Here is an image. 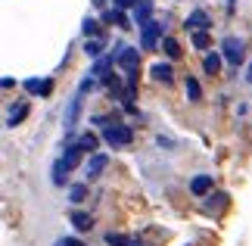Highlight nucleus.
<instances>
[{
  "label": "nucleus",
  "mask_w": 252,
  "mask_h": 246,
  "mask_svg": "<svg viewBox=\"0 0 252 246\" xmlns=\"http://www.w3.org/2000/svg\"><path fill=\"white\" fill-rule=\"evenodd\" d=\"M221 56H224V63L240 66V63L246 60V53H243V41H240V37H224V44H221Z\"/></svg>",
  "instance_id": "nucleus-2"
},
{
  "label": "nucleus",
  "mask_w": 252,
  "mask_h": 246,
  "mask_svg": "<svg viewBox=\"0 0 252 246\" xmlns=\"http://www.w3.org/2000/svg\"><path fill=\"white\" fill-rule=\"evenodd\" d=\"M81 150L84 153H96V146H100V141H96V134H81Z\"/></svg>",
  "instance_id": "nucleus-21"
},
{
  "label": "nucleus",
  "mask_w": 252,
  "mask_h": 246,
  "mask_svg": "<svg viewBox=\"0 0 252 246\" xmlns=\"http://www.w3.org/2000/svg\"><path fill=\"white\" fill-rule=\"evenodd\" d=\"M112 66H119V53H109V56H100V60L94 63V72L91 75H100V78H106L112 72Z\"/></svg>",
  "instance_id": "nucleus-8"
},
{
  "label": "nucleus",
  "mask_w": 252,
  "mask_h": 246,
  "mask_svg": "<svg viewBox=\"0 0 252 246\" xmlns=\"http://www.w3.org/2000/svg\"><path fill=\"white\" fill-rule=\"evenodd\" d=\"M25 87H28V94H41V97H47V94L53 91V81H34V78H32V81H25Z\"/></svg>",
  "instance_id": "nucleus-17"
},
{
  "label": "nucleus",
  "mask_w": 252,
  "mask_h": 246,
  "mask_svg": "<svg viewBox=\"0 0 252 246\" xmlns=\"http://www.w3.org/2000/svg\"><path fill=\"white\" fill-rule=\"evenodd\" d=\"M84 53L91 56V60H100V53H103V37H91V41H84Z\"/></svg>",
  "instance_id": "nucleus-18"
},
{
  "label": "nucleus",
  "mask_w": 252,
  "mask_h": 246,
  "mask_svg": "<svg viewBox=\"0 0 252 246\" xmlns=\"http://www.w3.org/2000/svg\"><path fill=\"white\" fill-rule=\"evenodd\" d=\"M65 181H69V165H65L63 159H56V162H53V184L63 187Z\"/></svg>",
  "instance_id": "nucleus-14"
},
{
  "label": "nucleus",
  "mask_w": 252,
  "mask_h": 246,
  "mask_svg": "<svg viewBox=\"0 0 252 246\" xmlns=\"http://www.w3.org/2000/svg\"><path fill=\"white\" fill-rule=\"evenodd\" d=\"M106 243H109V246H131V240L128 237H125V234H106Z\"/></svg>",
  "instance_id": "nucleus-25"
},
{
  "label": "nucleus",
  "mask_w": 252,
  "mask_h": 246,
  "mask_svg": "<svg viewBox=\"0 0 252 246\" xmlns=\"http://www.w3.org/2000/svg\"><path fill=\"white\" fill-rule=\"evenodd\" d=\"M84 196H87V184H75L72 190H69V200L78 206V203H84Z\"/></svg>",
  "instance_id": "nucleus-24"
},
{
  "label": "nucleus",
  "mask_w": 252,
  "mask_h": 246,
  "mask_svg": "<svg viewBox=\"0 0 252 246\" xmlns=\"http://www.w3.org/2000/svg\"><path fill=\"white\" fill-rule=\"evenodd\" d=\"M184 87H187V97H190V103H199L202 100V87H199V81L193 75H187V81H184Z\"/></svg>",
  "instance_id": "nucleus-15"
},
{
  "label": "nucleus",
  "mask_w": 252,
  "mask_h": 246,
  "mask_svg": "<svg viewBox=\"0 0 252 246\" xmlns=\"http://www.w3.org/2000/svg\"><path fill=\"white\" fill-rule=\"evenodd\" d=\"M190 41H193V47H196V50H209V47H212V37H209L206 32H193Z\"/></svg>",
  "instance_id": "nucleus-19"
},
{
  "label": "nucleus",
  "mask_w": 252,
  "mask_h": 246,
  "mask_svg": "<svg viewBox=\"0 0 252 246\" xmlns=\"http://www.w3.org/2000/svg\"><path fill=\"white\" fill-rule=\"evenodd\" d=\"M153 78H156V81H162V84H171V81H174V72H171L168 63H156V66H153Z\"/></svg>",
  "instance_id": "nucleus-12"
},
{
  "label": "nucleus",
  "mask_w": 252,
  "mask_h": 246,
  "mask_svg": "<svg viewBox=\"0 0 252 246\" xmlns=\"http://www.w3.org/2000/svg\"><path fill=\"white\" fill-rule=\"evenodd\" d=\"M106 22H112V25H119V28H131L128 19L122 16V9H109V13H106Z\"/></svg>",
  "instance_id": "nucleus-22"
},
{
  "label": "nucleus",
  "mask_w": 252,
  "mask_h": 246,
  "mask_svg": "<svg viewBox=\"0 0 252 246\" xmlns=\"http://www.w3.org/2000/svg\"><path fill=\"white\" fill-rule=\"evenodd\" d=\"M159 35H162V22L159 19H150L147 25H140V47L143 50H153L159 41Z\"/></svg>",
  "instance_id": "nucleus-3"
},
{
  "label": "nucleus",
  "mask_w": 252,
  "mask_h": 246,
  "mask_svg": "<svg viewBox=\"0 0 252 246\" xmlns=\"http://www.w3.org/2000/svg\"><path fill=\"white\" fill-rule=\"evenodd\" d=\"M25 115H28V106L22 103V106H16V112H9V119H6V125H9V128H16L19 122L25 119Z\"/></svg>",
  "instance_id": "nucleus-23"
},
{
  "label": "nucleus",
  "mask_w": 252,
  "mask_h": 246,
  "mask_svg": "<svg viewBox=\"0 0 252 246\" xmlns=\"http://www.w3.org/2000/svg\"><path fill=\"white\" fill-rule=\"evenodd\" d=\"M56 246H81V243L72 240V237H63V240H56Z\"/></svg>",
  "instance_id": "nucleus-28"
},
{
  "label": "nucleus",
  "mask_w": 252,
  "mask_h": 246,
  "mask_svg": "<svg viewBox=\"0 0 252 246\" xmlns=\"http://www.w3.org/2000/svg\"><path fill=\"white\" fill-rule=\"evenodd\" d=\"M162 47H165V56H168V60H178V56H181V44L174 41V37H165Z\"/></svg>",
  "instance_id": "nucleus-20"
},
{
  "label": "nucleus",
  "mask_w": 252,
  "mask_h": 246,
  "mask_svg": "<svg viewBox=\"0 0 252 246\" xmlns=\"http://www.w3.org/2000/svg\"><path fill=\"white\" fill-rule=\"evenodd\" d=\"M91 87H94V78H84V81H81V94H87Z\"/></svg>",
  "instance_id": "nucleus-29"
},
{
  "label": "nucleus",
  "mask_w": 252,
  "mask_h": 246,
  "mask_svg": "<svg viewBox=\"0 0 252 246\" xmlns=\"http://www.w3.org/2000/svg\"><path fill=\"white\" fill-rule=\"evenodd\" d=\"M221 60H224L221 53H209L206 60H202V69H206V75H218V69H221Z\"/></svg>",
  "instance_id": "nucleus-16"
},
{
  "label": "nucleus",
  "mask_w": 252,
  "mask_h": 246,
  "mask_svg": "<svg viewBox=\"0 0 252 246\" xmlns=\"http://www.w3.org/2000/svg\"><path fill=\"white\" fill-rule=\"evenodd\" d=\"M103 141L112 146V150H119V146H128L134 141V128L131 125H122V122H112L109 128H103Z\"/></svg>",
  "instance_id": "nucleus-1"
},
{
  "label": "nucleus",
  "mask_w": 252,
  "mask_h": 246,
  "mask_svg": "<svg viewBox=\"0 0 252 246\" xmlns=\"http://www.w3.org/2000/svg\"><path fill=\"white\" fill-rule=\"evenodd\" d=\"M96 25H100V22H96V19H84V25H81L84 37H94V35H96Z\"/></svg>",
  "instance_id": "nucleus-26"
},
{
  "label": "nucleus",
  "mask_w": 252,
  "mask_h": 246,
  "mask_svg": "<svg viewBox=\"0 0 252 246\" xmlns=\"http://www.w3.org/2000/svg\"><path fill=\"white\" fill-rule=\"evenodd\" d=\"M106 165H109V156H106V153H94L91 156V159H87V178H100V175L106 172Z\"/></svg>",
  "instance_id": "nucleus-5"
},
{
  "label": "nucleus",
  "mask_w": 252,
  "mask_h": 246,
  "mask_svg": "<svg viewBox=\"0 0 252 246\" xmlns=\"http://www.w3.org/2000/svg\"><path fill=\"white\" fill-rule=\"evenodd\" d=\"M81 156H84V150H81V143H72V146H65V150H63V162L69 165V172H72V169H78Z\"/></svg>",
  "instance_id": "nucleus-11"
},
{
  "label": "nucleus",
  "mask_w": 252,
  "mask_h": 246,
  "mask_svg": "<svg viewBox=\"0 0 252 246\" xmlns=\"http://www.w3.org/2000/svg\"><path fill=\"white\" fill-rule=\"evenodd\" d=\"M153 19V0H137L134 6V25H147Z\"/></svg>",
  "instance_id": "nucleus-9"
},
{
  "label": "nucleus",
  "mask_w": 252,
  "mask_h": 246,
  "mask_svg": "<svg viewBox=\"0 0 252 246\" xmlns=\"http://www.w3.org/2000/svg\"><path fill=\"white\" fill-rule=\"evenodd\" d=\"M128 6H137V0H115V9H128Z\"/></svg>",
  "instance_id": "nucleus-27"
},
{
  "label": "nucleus",
  "mask_w": 252,
  "mask_h": 246,
  "mask_svg": "<svg viewBox=\"0 0 252 246\" xmlns=\"http://www.w3.org/2000/svg\"><path fill=\"white\" fill-rule=\"evenodd\" d=\"M78 115H81V94L75 97V100L69 103V109H65V122H63L65 131H75V125H78Z\"/></svg>",
  "instance_id": "nucleus-7"
},
{
  "label": "nucleus",
  "mask_w": 252,
  "mask_h": 246,
  "mask_svg": "<svg viewBox=\"0 0 252 246\" xmlns=\"http://www.w3.org/2000/svg\"><path fill=\"white\" fill-rule=\"evenodd\" d=\"M190 193H193V196L212 193V175H196V178L190 181Z\"/></svg>",
  "instance_id": "nucleus-10"
},
{
  "label": "nucleus",
  "mask_w": 252,
  "mask_h": 246,
  "mask_svg": "<svg viewBox=\"0 0 252 246\" xmlns=\"http://www.w3.org/2000/svg\"><path fill=\"white\" fill-rule=\"evenodd\" d=\"M69 221H72L78 231H91V228H94V218H91L87 212H78V209H75V212L69 215Z\"/></svg>",
  "instance_id": "nucleus-13"
},
{
  "label": "nucleus",
  "mask_w": 252,
  "mask_h": 246,
  "mask_svg": "<svg viewBox=\"0 0 252 246\" xmlns=\"http://www.w3.org/2000/svg\"><path fill=\"white\" fill-rule=\"evenodd\" d=\"M115 53H119V66L125 69V72H137V69H140V53L134 50V47L119 44V47H115Z\"/></svg>",
  "instance_id": "nucleus-4"
},
{
  "label": "nucleus",
  "mask_w": 252,
  "mask_h": 246,
  "mask_svg": "<svg viewBox=\"0 0 252 246\" xmlns=\"http://www.w3.org/2000/svg\"><path fill=\"white\" fill-rule=\"evenodd\" d=\"M246 81L252 84V63H249V72H246Z\"/></svg>",
  "instance_id": "nucleus-30"
},
{
  "label": "nucleus",
  "mask_w": 252,
  "mask_h": 246,
  "mask_svg": "<svg viewBox=\"0 0 252 246\" xmlns=\"http://www.w3.org/2000/svg\"><path fill=\"white\" fill-rule=\"evenodd\" d=\"M91 3H94V6H103V3H106V0H91Z\"/></svg>",
  "instance_id": "nucleus-31"
},
{
  "label": "nucleus",
  "mask_w": 252,
  "mask_h": 246,
  "mask_svg": "<svg viewBox=\"0 0 252 246\" xmlns=\"http://www.w3.org/2000/svg\"><path fill=\"white\" fill-rule=\"evenodd\" d=\"M190 28V32H206V28L212 25V19H209V13L206 9H193V13L187 16V22H184Z\"/></svg>",
  "instance_id": "nucleus-6"
}]
</instances>
